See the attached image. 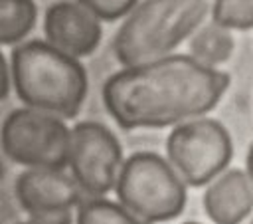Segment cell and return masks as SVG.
<instances>
[{"label": "cell", "instance_id": "6da1fadb", "mask_svg": "<svg viewBox=\"0 0 253 224\" xmlns=\"http://www.w3.org/2000/svg\"><path fill=\"white\" fill-rule=\"evenodd\" d=\"M229 85L225 71L206 67L190 56L170 54L123 67L103 83V103L126 131L158 129L196 119L217 105Z\"/></svg>", "mask_w": 253, "mask_h": 224}, {"label": "cell", "instance_id": "7a4b0ae2", "mask_svg": "<svg viewBox=\"0 0 253 224\" xmlns=\"http://www.w3.org/2000/svg\"><path fill=\"white\" fill-rule=\"evenodd\" d=\"M10 81L28 109L57 119H73L87 95L85 67L45 40H28L12 50Z\"/></svg>", "mask_w": 253, "mask_h": 224}, {"label": "cell", "instance_id": "3957f363", "mask_svg": "<svg viewBox=\"0 0 253 224\" xmlns=\"http://www.w3.org/2000/svg\"><path fill=\"white\" fill-rule=\"evenodd\" d=\"M213 0H142L113 38L115 57L132 67L170 56L211 12Z\"/></svg>", "mask_w": 253, "mask_h": 224}, {"label": "cell", "instance_id": "277c9868", "mask_svg": "<svg viewBox=\"0 0 253 224\" xmlns=\"http://www.w3.org/2000/svg\"><path fill=\"white\" fill-rule=\"evenodd\" d=\"M119 204L146 224L176 218L186 206V184L166 159L150 151L132 153L119 170Z\"/></svg>", "mask_w": 253, "mask_h": 224}, {"label": "cell", "instance_id": "5b68a950", "mask_svg": "<svg viewBox=\"0 0 253 224\" xmlns=\"http://www.w3.org/2000/svg\"><path fill=\"white\" fill-rule=\"evenodd\" d=\"M166 155L184 184L204 186L225 170L233 155V145L219 121L196 117L170 131Z\"/></svg>", "mask_w": 253, "mask_h": 224}, {"label": "cell", "instance_id": "8992f818", "mask_svg": "<svg viewBox=\"0 0 253 224\" xmlns=\"http://www.w3.org/2000/svg\"><path fill=\"white\" fill-rule=\"evenodd\" d=\"M69 141L71 129L65 127L63 119L28 107L14 109L0 129L4 155L28 168L65 170Z\"/></svg>", "mask_w": 253, "mask_h": 224}, {"label": "cell", "instance_id": "52a82bcc", "mask_svg": "<svg viewBox=\"0 0 253 224\" xmlns=\"http://www.w3.org/2000/svg\"><path fill=\"white\" fill-rule=\"evenodd\" d=\"M121 165V143L105 125L81 121L71 129L67 167L85 198H103L111 192Z\"/></svg>", "mask_w": 253, "mask_h": 224}, {"label": "cell", "instance_id": "ba28073f", "mask_svg": "<svg viewBox=\"0 0 253 224\" xmlns=\"http://www.w3.org/2000/svg\"><path fill=\"white\" fill-rule=\"evenodd\" d=\"M45 42L69 57H85L101 44V22L79 2H53L43 16Z\"/></svg>", "mask_w": 253, "mask_h": 224}, {"label": "cell", "instance_id": "9c48e42d", "mask_svg": "<svg viewBox=\"0 0 253 224\" xmlns=\"http://www.w3.org/2000/svg\"><path fill=\"white\" fill-rule=\"evenodd\" d=\"M16 198L32 214L71 210L85 198L71 174L57 168H26L16 178Z\"/></svg>", "mask_w": 253, "mask_h": 224}, {"label": "cell", "instance_id": "30bf717a", "mask_svg": "<svg viewBox=\"0 0 253 224\" xmlns=\"http://www.w3.org/2000/svg\"><path fill=\"white\" fill-rule=\"evenodd\" d=\"M204 208L213 224H241L253 210V186L247 172L223 170L204 194Z\"/></svg>", "mask_w": 253, "mask_h": 224}, {"label": "cell", "instance_id": "8fae6325", "mask_svg": "<svg viewBox=\"0 0 253 224\" xmlns=\"http://www.w3.org/2000/svg\"><path fill=\"white\" fill-rule=\"evenodd\" d=\"M233 52L231 32L215 22L202 26L190 40V57L206 67H213L227 61Z\"/></svg>", "mask_w": 253, "mask_h": 224}, {"label": "cell", "instance_id": "7c38bea8", "mask_svg": "<svg viewBox=\"0 0 253 224\" xmlns=\"http://www.w3.org/2000/svg\"><path fill=\"white\" fill-rule=\"evenodd\" d=\"M34 0H0V46H18L36 26Z\"/></svg>", "mask_w": 253, "mask_h": 224}, {"label": "cell", "instance_id": "4fadbf2b", "mask_svg": "<svg viewBox=\"0 0 253 224\" xmlns=\"http://www.w3.org/2000/svg\"><path fill=\"white\" fill-rule=\"evenodd\" d=\"M75 220L77 224H146L107 198H83Z\"/></svg>", "mask_w": 253, "mask_h": 224}, {"label": "cell", "instance_id": "5bb4252c", "mask_svg": "<svg viewBox=\"0 0 253 224\" xmlns=\"http://www.w3.org/2000/svg\"><path fill=\"white\" fill-rule=\"evenodd\" d=\"M211 22L227 30H251L253 0H213Z\"/></svg>", "mask_w": 253, "mask_h": 224}, {"label": "cell", "instance_id": "9a60e30c", "mask_svg": "<svg viewBox=\"0 0 253 224\" xmlns=\"http://www.w3.org/2000/svg\"><path fill=\"white\" fill-rule=\"evenodd\" d=\"M87 8L99 22H115L126 18L140 0H75Z\"/></svg>", "mask_w": 253, "mask_h": 224}, {"label": "cell", "instance_id": "2e32d148", "mask_svg": "<svg viewBox=\"0 0 253 224\" xmlns=\"http://www.w3.org/2000/svg\"><path fill=\"white\" fill-rule=\"evenodd\" d=\"M71 220H73L71 210H57V212L32 214L28 224H71Z\"/></svg>", "mask_w": 253, "mask_h": 224}, {"label": "cell", "instance_id": "e0dca14e", "mask_svg": "<svg viewBox=\"0 0 253 224\" xmlns=\"http://www.w3.org/2000/svg\"><path fill=\"white\" fill-rule=\"evenodd\" d=\"M10 65L6 63V57L0 52V99H6L10 93Z\"/></svg>", "mask_w": 253, "mask_h": 224}, {"label": "cell", "instance_id": "ac0fdd59", "mask_svg": "<svg viewBox=\"0 0 253 224\" xmlns=\"http://www.w3.org/2000/svg\"><path fill=\"white\" fill-rule=\"evenodd\" d=\"M247 176H249V182L253 186V143H251L249 153H247Z\"/></svg>", "mask_w": 253, "mask_h": 224}, {"label": "cell", "instance_id": "d6986e66", "mask_svg": "<svg viewBox=\"0 0 253 224\" xmlns=\"http://www.w3.org/2000/svg\"><path fill=\"white\" fill-rule=\"evenodd\" d=\"M184 224H200V222H184Z\"/></svg>", "mask_w": 253, "mask_h": 224}, {"label": "cell", "instance_id": "ffe728a7", "mask_svg": "<svg viewBox=\"0 0 253 224\" xmlns=\"http://www.w3.org/2000/svg\"><path fill=\"white\" fill-rule=\"evenodd\" d=\"M0 176H2V165H0Z\"/></svg>", "mask_w": 253, "mask_h": 224}, {"label": "cell", "instance_id": "44dd1931", "mask_svg": "<svg viewBox=\"0 0 253 224\" xmlns=\"http://www.w3.org/2000/svg\"><path fill=\"white\" fill-rule=\"evenodd\" d=\"M249 224H253V220H251V222H249Z\"/></svg>", "mask_w": 253, "mask_h": 224}, {"label": "cell", "instance_id": "7402d4cb", "mask_svg": "<svg viewBox=\"0 0 253 224\" xmlns=\"http://www.w3.org/2000/svg\"><path fill=\"white\" fill-rule=\"evenodd\" d=\"M26 224H28V222H26Z\"/></svg>", "mask_w": 253, "mask_h": 224}]
</instances>
